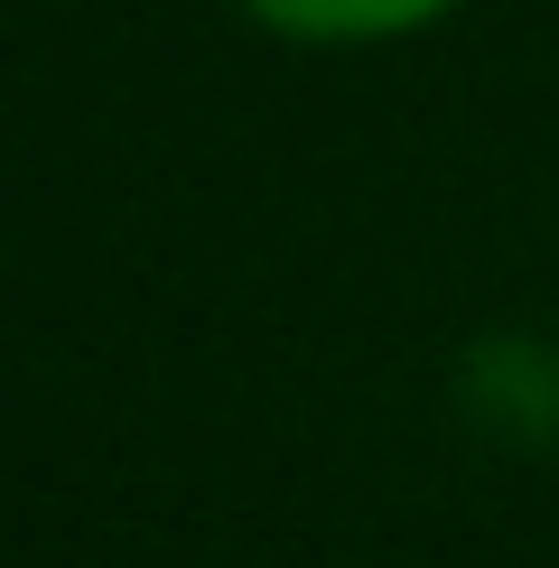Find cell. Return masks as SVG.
Listing matches in <instances>:
<instances>
[{"instance_id": "6da1fadb", "label": "cell", "mask_w": 559, "mask_h": 568, "mask_svg": "<svg viewBox=\"0 0 559 568\" xmlns=\"http://www.w3.org/2000/svg\"><path fill=\"white\" fill-rule=\"evenodd\" d=\"M457 400H466V419H476L485 438H512V447L559 438V345L550 336H522V326L466 345Z\"/></svg>"}, {"instance_id": "7a4b0ae2", "label": "cell", "mask_w": 559, "mask_h": 568, "mask_svg": "<svg viewBox=\"0 0 559 568\" xmlns=\"http://www.w3.org/2000/svg\"><path fill=\"white\" fill-rule=\"evenodd\" d=\"M457 0H243V19H262L271 38L298 47H383L410 29H438Z\"/></svg>"}]
</instances>
